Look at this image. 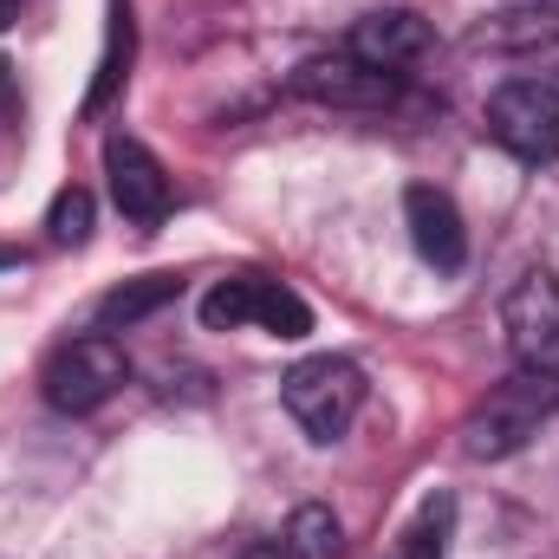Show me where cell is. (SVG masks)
<instances>
[{"label":"cell","mask_w":559,"mask_h":559,"mask_svg":"<svg viewBox=\"0 0 559 559\" xmlns=\"http://www.w3.org/2000/svg\"><path fill=\"white\" fill-rule=\"evenodd\" d=\"M554 411H559V378L554 371H514V378H501V384L468 411V423H462V455L501 462V455L527 449Z\"/></svg>","instance_id":"1"},{"label":"cell","mask_w":559,"mask_h":559,"mask_svg":"<svg viewBox=\"0 0 559 559\" xmlns=\"http://www.w3.org/2000/svg\"><path fill=\"white\" fill-rule=\"evenodd\" d=\"M280 404L312 442H338L352 429V417L365 411V371L352 358H332V352L325 358H299L280 378Z\"/></svg>","instance_id":"2"},{"label":"cell","mask_w":559,"mask_h":559,"mask_svg":"<svg viewBox=\"0 0 559 559\" xmlns=\"http://www.w3.org/2000/svg\"><path fill=\"white\" fill-rule=\"evenodd\" d=\"M124 378H131L124 345H118V338H105V332H85V338H66V345L46 358L39 391H46V404H52V411L85 417V411L111 404V397L124 391Z\"/></svg>","instance_id":"3"},{"label":"cell","mask_w":559,"mask_h":559,"mask_svg":"<svg viewBox=\"0 0 559 559\" xmlns=\"http://www.w3.org/2000/svg\"><path fill=\"white\" fill-rule=\"evenodd\" d=\"M202 325L209 332H241V325H261L274 338H306L312 332V306L261 274H228L202 293Z\"/></svg>","instance_id":"4"},{"label":"cell","mask_w":559,"mask_h":559,"mask_svg":"<svg viewBox=\"0 0 559 559\" xmlns=\"http://www.w3.org/2000/svg\"><path fill=\"white\" fill-rule=\"evenodd\" d=\"M488 138L501 143L514 163L540 169L559 156V92L547 79H508L488 98Z\"/></svg>","instance_id":"5"},{"label":"cell","mask_w":559,"mask_h":559,"mask_svg":"<svg viewBox=\"0 0 559 559\" xmlns=\"http://www.w3.org/2000/svg\"><path fill=\"white\" fill-rule=\"evenodd\" d=\"M501 332L521 371H554L559 378V274L527 267L501 299Z\"/></svg>","instance_id":"6"},{"label":"cell","mask_w":559,"mask_h":559,"mask_svg":"<svg viewBox=\"0 0 559 559\" xmlns=\"http://www.w3.org/2000/svg\"><path fill=\"white\" fill-rule=\"evenodd\" d=\"M293 98H312V105H332V111H384L404 98V72H384V66H365L352 46L345 52H319L293 72Z\"/></svg>","instance_id":"7"},{"label":"cell","mask_w":559,"mask_h":559,"mask_svg":"<svg viewBox=\"0 0 559 559\" xmlns=\"http://www.w3.org/2000/svg\"><path fill=\"white\" fill-rule=\"evenodd\" d=\"M404 228H411V248L423 254V267L462 274V261H468V228H462V209H455L436 182H411V189H404Z\"/></svg>","instance_id":"8"},{"label":"cell","mask_w":559,"mask_h":559,"mask_svg":"<svg viewBox=\"0 0 559 559\" xmlns=\"http://www.w3.org/2000/svg\"><path fill=\"white\" fill-rule=\"evenodd\" d=\"M105 176H111V202L124 222L156 228L169 215V176L138 138H105Z\"/></svg>","instance_id":"9"},{"label":"cell","mask_w":559,"mask_h":559,"mask_svg":"<svg viewBox=\"0 0 559 559\" xmlns=\"http://www.w3.org/2000/svg\"><path fill=\"white\" fill-rule=\"evenodd\" d=\"M352 52L365 66H384V72H404L411 59L429 52V20L411 13V7H378L352 26Z\"/></svg>","instance_id":"10"},{"label":"cell","mask_w":559,"mask_h":559,"mask_svg":"<svg viewBox=\"0 0 559 559\" xmlns=\"http://www.w3.org/2000/svg\"><path fill=\"white\" fill-rule=\"evenodd\" d=\"M131 79V0H111V26H105V52H98V79L85 92V118H98Z\"/></svg>","instance_id":"11"},{"label":"cell","mask_w":559,"mask_h":559,"mask_svg":"<svg viewBox=\"0 0 559 559\" xmlns=\"http://www.w3.org/2000/svg\"><path fill=\"white\" fill-rule=\"evenodd\" d=\"M559 39V13H527V7H508L495 13L488 26L468 33V46H495V52H547Z\"/></svg>","instance_id":"12"},{"label":"cell","mask_w":559,"mask_h":559,"mask_svg":"<svg viewBox=\"0 0 559 559\" xmlns=\"http://www.w3.org/2000/svg\"><path fill=\"white\" fill-rule=\"evenodd\" d=\"M280 554L286 559H338L345 554V527H338V514L319 508V501L293 508L286 527H280Z\"/></svg>","instance_id":"13"},{"label":"cell","mask_w":559,"mask_h":559,"mask_svg":"<svg viewBox=\"0 0 559 559\" xmlns=\"http://www.w3.org/2000/svg\"><path fill=\"white\" fill-rule=\"evenodd\" d=\"M182 293V280L176 274H143V280H124L118 293H105L98 299V325H138V319H150V312H163L169 299Z\"/></svg>","instance_id":"14"},{"label":"cell","mask_w":559,"mask_h":559,"mask_svg":"<svg viewBox=\"0 0 559 559\" xmlns=\"http://www.w3.org/2000/svg\"><path fill=\"white\" fill-rule=\"evenodd\" d=\"M449 527H455V501H449V495H429L384 559H442L449 554Z\"/></svg>","instance_id":"15"},{"label":"cell","mask_w":559,"mask_h":559,"mask_svg":"<svg viewBox=\"0 0 559 559\" xmlns=\"http://www.w3.org/2000/svg\"><path fill=\"white\" fill-rule=\"evenodd\" d=\"M92 215H98V209H92V189L72 182V189L52 195V209H46V235H52L59 248H85V241H92Z\"/></svg>","instance_id":"16"},{"label":"cell","mask_w":559,"mask_h":559,"mask_svg":"<svg viewBox=\"0 0 559 559\" xmlns=\"http://www.w3.org/2000/svg\"><path fill=\"white\" fill-rule=\"evenodd\" d=\"M534 59H540V72H534V79H547V85L559 92V39L547 46V52H534Z\"/></svg>","instance_id":"17"},{"label":"cell","mask_w":559,"mask_h":559,"mask_svg":"<svg viewBox=\"0 0 559 559\" xmlns=\"http://www.w3.org/2000/svg\"><path fill=\"white\" fill-rule=\"evenodd\" d=\"M508 7H527V13H559V0H508Z\"/></svg>","instance_id":"18"},{"label":"cell","mask_w":559,"mask_h":559,"mask_svg":"<svg viewBox=\"0 0 559 559\" xmlns=\"http://www.w3.org/2000/svg\"><path fill=\"white\" fill-rule=\"evenodd\" d=\"M241 559H286V554H280V540H274V547H248Z\"/></svg>","instance_id":"19"},{"label":"cell","mask_w":559,"mask_h":559,"mask_svg":"<svg viewBox=\"0 0 559 559\" xmlns=\"http://www.w3.org/2000/svg\"><path fill=\"white\" fill-rule=\"evenodd\" d=\"M20 20V0H0V26H13Z\"/></svg>","instance_id":"20"},{"label":"cell","mask_w":559,"mask_h":559,"mask_svg":"<svg viewBox=\"0 0 559 559\" xmlns=\"http://www.w3.org/2000/svg\"><path fill=\"white\" fill-rule=\"evenodd\" d=\"M0 267H20V248H0Z\"/></svg>","instance_id":"21"}]
</instances>
